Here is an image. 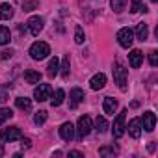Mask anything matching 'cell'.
Segmentation results:
<instances>
[{
  "instance_id": "8fae6325",
  "label": "cell",
  "mask_w": 158,
  "mask_h": 158,
  "mask_svg": "<svg viewBox=\"0 0 158 158\" xmlns=\"http://www.w3.org/2000/svg\"><path fill=\"white\" fill-rule=\"evenodd\" d=\"M128 63H130V67H132V69H138V67L143 63V54H141V50L134 48V50L128 54Z\"/></svg>"
},
{
  "instance_id": "603a6c76",
  "label": "cell",
  "mask_w": 158,
  "mask_h": 158,
  "mask_svg": "<svg viewBox=\"0 0 158 158\" xmlns=\"http://www.w3.org/2000/svg\"><path fill=\"white\" fill-rule=\"evenodd\" d=\"M130 11H132V13L147 11V6L143 4V0H132V4H130Z\"/></svg>"
},
{
  "instance_id": "3957f363",
  "label": "cell",
  "mask_w": 158,
  "mask_h": 158,
  "mask_svg": "<svg viewBox=\"0 0 158 158\" xmlns=\"http://www.w3.org/2000/svg\"><path fill=\"white\" fill-rule=\"evenodd\" d=\"M48 54H50V47H48L45 41H35V43L30 47V56H32L34 60H45Z\"/></svg>"
},
{
  "instance_id": "5b68a950",
  "label": "cell",
  "mask_w": 158,
  "mask_h": 158,
  "mask_svg": "<svg viewBox=\"0 0 158 158\" xmlns=\"http://www.w3.org/2000/svg\"><path fill=\"white\" fill-rule=\"evenodd\" d=\"M50 93H52V88L48 84H39L35 89H34V99L37 102H45L50 99Z\"/></svg>"
},
{
  "instance_id": "836d02e7",
  "label": "cell",
  "mask_w": 158,
  "mask_h": 158,
  "mask_svg": "<svg viewBox=\"0 0 158 158\" xmlns=\"http://www.w3.org/2000/svg\"><path fill=\"white\" fill-rule=\"evenodd\" d=\"M21 141H23V147H26V149H30V143H32V141H30L28 138H21Z\"/></svg>"
},
{
  "instance_id": "f1b7e54d",
  "label": "cell",
  "mask_w": 158,
  "mask_h": 158,
  "mask_svg": "<svg viewBox=\"0 0 158 158\" xmlns=\"http://www.w3.org/2000/svg\"><path fill=\"white\" fill-rule=\"evenodd\" d=\"M74 41H76L78 45L84 43V30H82V26H76V28H74Z\"/></svg>"
},
{
  "instance_id": "ffe728a7",
  "label": "cell",
  "mask_w": 158,
  "mask_h": 158,
  "mask_svg": "<svg viewBox=\"0 0 158 158\" xmlns=\"http://www.w3.org/2000/svg\"><path fill=\"white\" fill-rule=\"evenodd\" d=\"M11 41V32L6 26H0V45H8Z\"/></svg>"
},
{
  "instance_id": "8d00e7d4",
  "label": "cell",
  "mask_w": 158,
  "mask_h": 158,
  "mask_svg": "<svg viewBox=\"0 0 158 158\" xmlns=\"http://www.w3.org/2000/svg\"><path fill=\"white\" fill-rule=\"evenodd\" d=\"M151 2H158V0H151Z\"/></svg>"
},
{
  "instance_id": "52a82bcc",
  "label": "cell",
  "mask_w": 158,
  "mask_h": 158,
  "mask_svg": "<svg viewBox=\"0 0 158 158\" xmlns=\"http://www.w3.org/2000/svg\"><path fill=\"white\" fill-rule=\"evenodd\" d=\"M127 110H123L121 114H117V117H115V121H114V136L115 138H121L123 134H125V117H127Z\"/></svg>"
},
{
  "instance_id": "44dd1931",
  "label": "cell",
  "mask_w": 158,
  "mask_h": 158,
  "mask_svg": "<svg viewBox=\"0 0 158 158\" xmlns=\"http://www.w3.org/2000/svg\"><path fill=\"white\" fill-rule=\"evenodd\" d=\"M61 76L63 78H69V71H71V61H69V54H65L63 56V60H61Z\"/></svg>"
},
{
  "instance_id": "83f0119b",
  "label": "cell",
  "mask_w": 158,
  "mask_h": 158,
  "mask_svg": "<svg viewBox=\"0 0 158 158\" xmlns=\"http://www.w3.org/2000/svg\"><path fill=\"white\" fill-rule=\"evenodd\" d=\"M45 121H47V112H45V110H39V112L34 115V123H35V125H43Z\"/></svg>"
},
{
  "instance_id": "e0dca14e",
  "label": "cell",
  "mask_w": 158,
  "mask_h": 158,
  "mask_svg": "<svg viewBox=\"0 0 158 158\" xmlns=\"http://www.w3.org/2000/svg\"><path fill=\"white\" fill-rule=\"evenodd\" d=\"M58 69H60V60L54 56V58H50V61H48V67H47V74H48L50 78H54V76L58 74Z\"/></svg>"
},
{
  "instance_id": "d6a6232c",
  "label": "cell",
  "mask_w": 158,
  "mask_h": 158,
  "mask_svg": "<svg viewBox=\"0 0 158 158\" xmlns=\"http://www.w3.org/2000/svg\"><path fill=\"white\" fill-rule=\"evenodd\" d=\"M13 56V50H4V52H0V58L2 60H10Z\"/></svg>"
},
{
  "instance_id": "4316f807",
  "label": "cell",
  "mask_w": 158,
  "mask_h": 158,
  "mask_svg": "<svg viewBox=\"0 0 158 158\" xmlns=\"http://www.w3.org/2000/svg\"><path fill=\"white\" fill-rule=\"evenodd\" d=\"M95 127H97V130H99L101 134H104V132L108 130V123H106L104 117H97V119H95Z\"/></svg>"
},
{
  "instance_id": "f546056e",
  "label": "cell",
  "mask_w": 158,
  "mask_h": 158,
  "mask_svg": "<svg viewBox=\"0 0 158 158\" xmlns=\"http://www.w3.org/2000/svg\"><path fill=\"white\" fill-rule=\"evenodd\" d=\"M37 8V2L35 0H32V2H23V10L24 11H32V10H35Z\"/></svg>"
},
{
  "instance_id": "ba28073f",
  "label": "cell",
  "mask_w": 158,
  "mask_h": 158,
  "mask_svg": "<svg viewBox=\"0 0 158 158\" xmlns=\"http://www.w3.org/2000/svg\"><path fill=\"white\" fill-rule=\"evenodd\" d=\"M139 121H141V125H143V128L147 132H152L154 127H156V115H154V112H145Z\"/></svg>"
},
{
  "instance_id": "d6986e66",
  "label": "cell",
  "mask_w": 158,
  "mask_h": 158,
  "mask_svg": "<svg viewBox=\"0 0 158 158\" xmlns=\"http://www.w3.org/2000/svg\"><path fill=\"white\" fill-rule=\"evenodd\" d=\"M136 37L139 39V41H145L147 37H149V28H147V24L145 23H139L138 26H136Z\"/></svg>"
},
{
  "instance_id": "7402d4cb",
  "label": "cell",
  "mask_w": 158,
  "mask_h": 158,
  "mask_svg": "<svg viewBox=\"0 0 158 158\" xmlns=\"http://www.w3.org/2000/svg\"><path fill=\"white\" fill-rule=\"evenodd\" d=\"M15 104H17V108H21V110H30V108H32V101L26 99V97L15 99Z\"/></svg>"
},
{
  "instance_id": "cb8c5ba5",
  "label": "cell",
  "mask_w": 158,
  "mask_h": 158,
  "mask_svg": "<svg viewBox=\"0 0 158 158\" xmlns=\"http://www.w3.org/2000/svg\"><path fill=\"white\" fill-rule=\"evenodd\" d=\"M110 6H112V10L115 13H121L125 10V6H127V0H110Z\"/></svg>"
},
{
  "instance_id": "9a60e30c",
  "label": "cell",
  "mask_w": 158,
  "mask_h": 158,
  "mask_svg": "<svg viewBox=\"0 0 158 158\" xmlns=\"http://www.w3.org/2000/svg\"><path fill=\"white\" fill-rule=\"evenodd\" d=\"M24 80H26L28 84H39L41 73H39V71H34V69H26V71H24Z\"/></svg>"
},
{
  "instance_id": "d590c367",
  "label": "cell",
  "mask_w": 158,
  "mask_h": 158,
  "mask_svg": "<svg viewBox=\"0 0 158 158\" xmlns=\"http://www.w3.org/2000/svg\"><path fill=\"white\" fill-rule=\"evenodd\" d=\"M4 154V147H2V143H0V156Z\"/></svg>"
},
{
  "instance_id": "d4e9b609",
  "label": "cell",
  "mask_w": 158,
  "mask_h": 158,
  "mask_svg": "<svg viewBox=\"0 0 158 158\" xmlns=\"http://www.w3.org/2000/svg\"><path fill=\"white\" fill-rule=\"evenodd\" d=\"M63 101H65V91H63V89H58V91L54 93V99H52L50 102H52V106H60Z\"/></svg>"
},
{
  "instance_id": "6da1fadb",
  "label": "cell",
  "mask_w": 158,
  "mask_h": 158,
  "mask_svg": "<svg viewBox=\"0 0 158 158\" xmlns=\"http://www.w3.org/2000/svg\"><path fill=\"white\" fill-rule=\"evenodd\" d=\"M91 128H93V125H91V117H89V115H82L80 119H78V123H76L74 136H76L78 139H84V138L91 132Z\"/></svg>"
},
{
  "instance_id": "30bf717a",
  "label": "cell",
  "mask_w": 158,
  "mask_h": 158,
  "mask_svg": "<svg viewBox=\"0 0 158 158\" xmlns=\"http://www.w3.org/2000/svg\"><path fill=\"white\" fill-rule=\"evenodd\" d=\"M43 19L41 17H30V21H28V30H30V34L32 35H39V32L43 30Z\"/></svg>"
},
{
  "instance_id": "5bb4252c",
  "label": "cell",
  "mask_w": 158,
  "mask_h": 158,
  "mask_svg": "<svg viewBox=\"0 0 158 158\" xmlns=\"http://www.w3.org/2000/svg\"><path fill=\"white\" fill-rule=\"evenodd\" d=\"M127 128H128V134H130L132 138H136V139H138V138L141 136V121H139L138 117H136V119H132V121L128 123V127H127Z\"/></svg>"
},
{
  "instance_id": "ac0fdd59",
  "label": "cell",
  "mask_w": 158,
  "mask_h": 158,
  "mask_svg": "<svg viewBox=\"0 0 158 158\" xmlns=\"http://www.w3.org/2000/svg\"><path fill=\"white\" fill-rule=\"evenodd\" d=\"M13 17V8L10 4H0V21H10Z\"/></svg>"
},
{
  "instance_id": "277c9868",
  "label": "cell",
  "mask_w": 158,
  "mask_h": 158,
  "mask_svg": "<svg viewBox=\"0 0 158 158\" xmlns=\"http://www.w3.org/2000/svg\"><path fill=\"white\" fill-rule=\"evenodd\" d=\"M117 41H119L121 47L130 48L132 43H134V32H132L130 28H121V30L117 32Z\"/></svg>"
},
{
  "instance_id": "7a4b0ae2",
  "label": "cell",
  "mask_w": 158,
  "mask_h": 158,
  "mask_svg": "<svg viewBox=\"0 0 158 158\" xmlns=\"http://www.w3.org/2000/svg\"><path fill=\"white\" fill-rule=\"evenodd\" d=\"M112 71H114V80H115V84L119 86V89H121V91H127V69H125L119 61H115Z\"/></svg>"
},
{
  "instance_id": "2e32d148",
  "label": "cell",
  "mask_w": 158,
  "mask_h": 158,
  "mask_svg": "<svg viewBox=\"0 0 158 158\" xmlns=\"http://www.w3.org/2000/svg\"><path fill=\"white\" fill-rule=\"evenodd\" d=\"M102 108H104V114L114 115V114H115V110H117V101H115V99H112V97H106V99H104V102H102Z\"/></svg>"
},
{
  "instance_id": "7c38bea8",
  "label": "cell",
  "mask_w": 158,
  "mask_h": 158,
  "mask_svg": "<svg viewBox=\"0 0 158 158\" xmlns=\"http://www.w3.org/2000/svg\"><path fill=\"white\" fill-rule=\"evenodd\" d=\"M60 136H61V139L71 141L74 138V127H73V123H63L60 127Z\"/></svg>"
},
{
  "instance_id": "9c48e42d",
  "label": "cell",
  "mask_w": 158,
  "mask_h": 158,
  "mask_svg": "<svg viewBox=\"0 0 158 158\" xmlns=\"http://www.w3.org/2000/svg\"><path fill=\"white\" fill-rule=\"evenodd\" d=\"M69 99H71V102H69V106L74 110L78 104H80L84 99H86V95H84V91L80 89V88H74L73 91H71V95H69Z\"/></svg>"
},
{
  "instance_id": "e575fe53",
  "label": "cell",
  "mask_w": 158,
  "mask_h": 158,
  "mask_svg": "<svg viewBox=\"0 0 158 158\" xmlns=\"http://www.w3.org/2000/svg\"><path fill=\"white\" fill-rule=\"evenodd\" d=\"M69 156H82V152H78V151H71Z\"/></svg>"
},
{
  "instance_id": "4fadbf2b",
  "label": "cell",
  "mask_w": 158,
  "mask_h": 158,
  "mask_svg": "<svg viewBox=\"0 0 158 158\" xmlns=\"http://www.w3.org/2000/svg\"><path fill=\"white\" fill-rule=\"evenodd\" d=\"M104 84H106V76H104L102 73H97L95 76H91V80H89V86H91V89H95V91L102 89Z\"/></svg>"
},
{
  "instance_id": "484cf974",
  "label": "cell",
  "mask_w": 158,
  "mask_h": 158,
  "mask_svg": "<svg viewBox=\"0 0 158 158\" xmlns=\"http://www.w3.org/2000/svg\"><path fill=\"white\" fill-rule=\"evenodd\" d=\"M13 117V112L10 110V108H0V125H4L8 119H11Z\"/></svg>"
},
{
  "instance_id": "4dcf8cb0",
  "label": "cell",
  "mask_w": 158,
  "mask_h": 158,
  "mask_svg": "<svg viewBox=\"0 0 158 158\" xmlns=\"http://www.w3.org/2000/svg\"><path fill=\"white\" fill-rule=\"evenodd\" d=\"M149 61H151V65H152V67H156V65H158V52H156V50H152V52L149 54Z\"/></svg>"
},
{
  "instance_id": "8992f818",
  "label": "cell",
  "mask_w": 158,
  "mask_h": 158,
  "mask_svg": "<svg viewBox=\"0 0 158 158\" xmlns=\"http://www.w3.org/2000/svg\"><path fill=\"white\" fill-rule=\"evenodd\" d=\"M0 138H2L4 141H15V139H21L23 138V132L19 127H10V128H4L2 134H0Z\"/></svg>"
},
{
  "instance_id": "1f68e13d",
  "label": "cell",
  "mask_w": 158,
  "mask_h": 158,
  "mask_svg": "<svg viewBox=\"0 0 158 158\" xmlns=\"http://www.w3.org/2000/svg\"><path fill=\"white\" fill-rule=\"evenodd\" d=\"M99 152H101L102 156H106V154H115V152H117V149H114V147H102Z\"/></svg>"
}]
</instances>
